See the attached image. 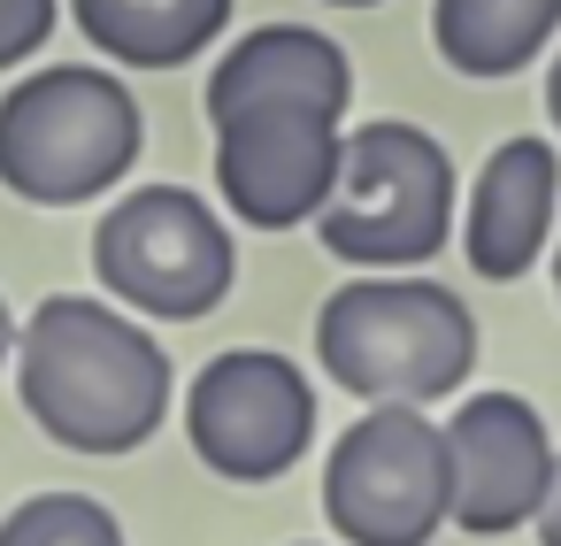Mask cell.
<instances>
[{
	"instance_id": "1",
	"label": "cell",
	"mask_w": 561,
	"mask_h": 546,
	"mask_svg": "<svg viewBox=\"0 0 561 546\" xmlns=\"http://www.w3.org/2000/svg\"><path fill=\"white\" fill-rule=\"evenodd\" d=\"M170 354L124 308L55 293L16 323V393L32 423L70 454H131L170 416Z\"/></svg>"
},
{
	"instance_id": "2",
	"label": "cell",
	"mask_w": 561,
	"mask_h": 546,
	"mask_svg": "<svg viewBox=\"0 0 561 546\" xmlns=\"http://www.w3.org/2000/svg\"><path fill=\"white\" fill-rule=\"evenodd\" d=\"M316 362L354 400H408L431 408L469 385L477 369V316L461 293L415 270H362L316 316Z\"/></svg>"
},
{
	"instance_id": "3",
	"label": "cell",
	"mask_w": 561,
	"mask_h": 546,
	"mask_svg": "<svg viewBox=\"0 0 561 546\" xmlns=\"http://www.w3.org/2000/svg\"><path fill=\"white\" fill-rule=\"evenodd\" d=\"M147 147L139 101L93 62H55L0 93V185L32 208H78L131 178Z\"/></svg>"
},
{
	"instance_id": "4",
	"label": "cell",
	"mask_w": 561,
	"mask_h": 546,
	"mask_svg": "<svg viewBox=\"0 0 561 546\" xmlns=\"http://www.w3.org/2000/svg\"><path fill=\"white\" fill-rule=\"evenodd\" d=\"M316 239L354 270H415L454 239V155L415 124L346 132L339 185L316 216Z\"/></svg>"
},
{
	"instance_id": "5",
	"label": "cell",
	"mask_w": 561,
	"mask_h": 546,
	"mask_svg": "<svg viewBox=\"0 0 561 546\" xmlns=\"http://www.w3.org/2000/svg\"><path fill=\"white\" fill-rule=\"evenodd\" d=\"M93 270L124 308L154 316V323H193V316L224 308V293L239 277V247H231V224L201 193L139 185V193L108 201V216L93 224Z\"/></svg>"
},
{
	"instance_id": "6",
	"label": "cell",
	"mask_w": 561,
	"mask_h": 546,
	"mask_svg": "<svg viewBox=\"0 0 561 546\" xmlns=\"http://www.w3.org/2000/svg\"><path fill=\"white\" fill-rule=\"evenodd\" d=\"M323 515L346 546H431L454 523L446 431L408 400H377L323 462Z\"/></svg>"
},
{
	"instance_id": "7",
	"label": "cell",
	"mask_w": 561,
	"mask_h": 546,
	"mask_svg": "<svg viewBox=\"0 0 561 546\" xmlns=\"http://www.w3.org/2000/svg\"><path fill=\"white\" fill-rule=\"evenodd\" d=\"M185 439L193 454L231 477V485H270L285 477L308 439H316V393L300 377V362L270 354V346H231L216 354L193 393H185Z\"/></svg>"
},
{
	"instance_id": "8",
	"label": "cell",
	"mask_w": 561,
	"mask_h": 546,
	"mask_svg": "<svg viewBox=\"0 0 561 546\" xmlns=\"http://www.w3.org/2000/svg\"><path fill=\"white\" fill-rule=\"evenodd\" d=\"M346 132L331 109L308 101H262L216 124V193L247 231H293L316 224L339 185Z\"/></svg>"
},
{
	"instance_id": "9",
	"label": "cell",
	"mask_w": 561,
	"mask_h": 546,
	"mask_svg": "<svg viewBox=\"0 0 561 546\" xmlns=\"http://www.w3.org/2000/svg\"><path fill=\"white\" fill-rule=\"evenodd\" d=\"M553 439L523 393H469L446 423V477H454V523L469 538H500L538 523L553 492Z\"/></svg>"
},
{
	"instance_id": "10",
	"label": "cell",
	"mask_w": 561,
	"mask_h": 546,
	"mask_svg": "<svg viewBox=\"0 0 561 546\" xmlns=\"http://www.w3.org/2000/svg\"><path fill=\"white\" fill-rule=\"evenodd\" d=\"M553 208H561V155H553V139H507V147H492V162L477 170L469 216H461L469 270L492 277V285H515L546 254Z\"/></svg>"
},
{
	"instance_id": "11",
	"label": "cell",
	"mask_w": 561,
	"mask_h": 546,
	"mask_svg": "<svg viewBox=\"0 0 561 546\" xmlns=\"http://www.w3.org/2000/svg\"><path fill=\"white\" fill-rule=\"evenodd\" d=\"M262 101H308V109L346 116V101H354L346 47L323 39V32H308V24H262V32H247L216 62V78H208V124H224L239 109H262Z\"/></svg>"
},
{
	"instance_id": "12",
	"label": "cell",
	"mask_w": 561,
	"mask_h": 546,
	"mask_svg": "<svg viewBox=\"0 0 561 546\" xmlns=\"http://www.w3.org/2000/svg\"><path fill=\"white\" fill-rule=\"evenodd\" d=\"M70 16L108 62L178 70L231 24V0H70Z\"/></svg>"
},
{
	"instance_id": "13",
	"label": "cell",
	"mask_w": 561,
	"mask_h": 546,
	"mask_svg": "<svg viewBox=\"0 0 561 546\" xmlns=\"http://www.w3.org/2000/svg\"><path fill=\"white\" fill-rule=\"evenodd\" d=\"M561 32V0H431V47L461 78H515Z\"/></svg>"
},
{
	"instance_id": "14",
	"label": "cell",
	"mask_w": 561,
	"mask_h": 546,
	"mask_svg": "<svg viewBox=\"0 0 561 546\" xmlns=\"http://www.w3.org/2000/svg\"><path fill=\"white\" fill-rule=\"evenodd\" d=\"M0 546H124V523L85 492H39L0 515Z\"/></svg>"
},
{
	"instance_id": "15",
	"label": "cell",
	"mask_w": 561,
	"mask_h": 546,
	"mask_svg": "<svg viewBox=\"0 0 561 546\" xmlns=\"http://www.w3.org/2000/svg\"><path fill=\"white\" fill-rule=\"evenodd\" d=\"M55 16H62V0H0V70L32 62L55 39Z\"/></svg>"
},
{
	"instance_id": "16",
	"label": "cell",
	"mask_w": 561,
	"mask_h": 546,
	"mask_svg": "<svg viewBox=\"0 0 561 546\" xmlns=\"http://www.w3.org/2000/svg\"><path fill=\"white\" fill-rule=\"evenodd\" d=\"M538 546H561V469H553V492L538 508Z\"/></svg>"
},
{
	"instance_id": "17",
	"label": "cell",
	"mask_w": 561,
	"mask_h": 546,
	"mask_svg": "<svg viewBox=\"0 0 561 546\" xmlns=\"http://www.w3.org/2000/svg\"><path fill=\"white\" fill-rule=\"evenodd\" d=\"M546 124H553V139H561V55H553V70H546Z\"/></svg>"
},
{
	"instance_id": "18",
	"label": "cell",
	"mask_w": 561,
	"mask_h": 546,
	"mask_svg": "<svg viewBox=\"0 0 561 546\" xmlns=\"http://www.w3.org/2000/svg\"><path fill=\"white\" fill-rule=\"evenodd\" d=\"M16 354V316H9V300H0V362Z\"/></svg>"
},
{
	"instance_id": "19",
	"label": "cell",
	"mask_w": 561,
	"mask_h": 546,
	"mask_svg": "<svg viewBox=\"0 0 561 546\" xmlns=\"http://www.w3.org/2000/svg\"><path fill=\"white\" fill-rule=\"evenodd\" d=\"M323 9H377V0H323Z\"/></svg>"
},
{
	"instance_id": "20",
	"label": "cell",
	"mask_w": 561,
	"mask_h": 546,
	"mask_svg": "<svg viewBox=\"0 0 561 546\" xmlns=\"http://www.w3.org/2000/svg\"><path fill=\"white\" fill-rule=\"evenodd\" d=\"M553 293H561V247H553Z\"/></svg>"
}]
</instances>
